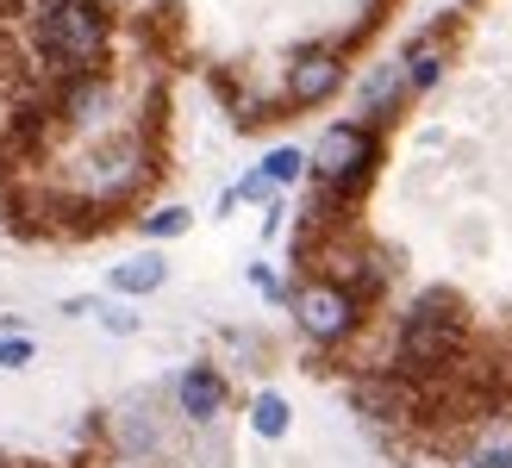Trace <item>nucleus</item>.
I'll use <instances>...</instances> for the list:
<instances>
[{"instance_id": "f257e3e1", "label": "nucleus", "mask_w": 512, "mask_h": 468, "mask_svg": "<svg viewBox=\"0 0 512 468\" xmlns=\"http://www.w3.org/2000/svg\"><path fill=\"white\" fill-rule=\"evenodd\" d=\"M25 50L44 63L50 82L107 75V57H113L107 0H38V7L25 13Z\"/></svg>"}, {"instance_id": "f03ea898", "label": "nucleus", "mask_w": 512, "mask_h": 468, "mask_svg": "<svg viewBox=\"0 0 512 468\" xmlns=\"http://www.w3.org/2000/svg\"><path fill=\"white\" fill-rule=\"evenodd\" d=\"M463 350H469L463 300H456L450 288H425L394 325V362L388 369L406 375V381H419V387H438L456 362H463Z\"/></svg>"}, {"instance_id": "7ed1b4c3", "label": "nucleus", "mask_w": 512, "mask_h": 468, "mask_svg": "<svg viewBox=\"0 0 512 468\" xmlns=\"http://www.w3.org/2000/svg\"><path fill=\"white\" fill-rule=\"evenodd\" d=\"M150 181V144L138 132H107V138H94L82 156L69 163L63 175V206L75 213H107V206H125L138 188Z\"/></svg>"}, {"instance_id": "20e7f679", "label": "nucleus", "mask_w": 512, "mask_h": 468, "mask_svg": "<svg viewBox=\"0 0 512 468\" xmlns=\"http://www.w3.org/2000/svg\"><path fill=\"white\" fill-rule=\"evenodd\" d=\"M381 163V138H375V125L363 119H338V125H325L319 144L306 150V175L319 181V206L325 200H356L369 188V175Z\"/></svg>"}, {"instance_id": "39448f33", "label": "nucleus", "mask_w": 512, "mask_h": 468, "mask_svg": "<svg viewBox=\"0 0 512 468\" xmlns=\"http://www.w3.org/2000/svg\"><path fill=\"white\" fill-rule=\"evenodd\" d=\"M288 312H294L300 337L319 350H338L363 331V300L350 288H338V281H325V275H306L300 288H288Z\"/></svg>"}, {"instance_id": "423d86ee", "label": "nucleus", "mask_w": 512, "mask_h": 468, "mask_svg": "<svg viewBox=\"0 0 512 468\" xmlns=\"http://www.w3.org/2000/svg\"><path fill=\"white\" fill-rule=\"evenodd\" d=\"M350 400H356V412H363L369 425H394V431H400V425H419V419H425L431 387L406 381V375H394V369H369V375H356Z\"/></svg>"}, {"instance_id": "0eeeda50", "label": "nucleus", "mask_w": 512, "mask_h": 468, "mask_svg": "<svg viewBox=\"0 0 512 468\" xmlns=\"http://www.w3.org/2000/svg\"><path fill=\"white\" fill-rule=\"evenodd\" d=\"M338 88H344V50H331V44H306L281 69V100L288 107H325Z\"/></svg>"}, {"instance_id": "6e6552de", "label": "nucleus", "mask_w": 512, "mask_h": 468, "mask_svg": "<svg viewBox=\"0 0 512 468\" xmlns=\"http://www.w3.org/2000/svg\"><path fill=\"white\" fill-rule=\"evenodd\" d=\"M225 406H232V381H225V369H213V362H188L182 375H175V412H182L188 425H219Z\"/></svg>"}, {"instance_id": "1a4fd4ad", "label": "nucleus", "mask_w": 512, "mask_h": 468, "mask_svg": "<svg viewBox=\"0 0 512 468\" xmlns=\"http://www.w3.org/2000/svg\"><path fill=\"white\" fill-rule=\"evenodd\" d=\"M406 69H400V57H388V63H375V75L363 82V125H381V119H394L400 107H406Z\"/></svg>"}, {"instance_id": "9d476101", "label": "nucleus", "mask_w": 512, "mask_h": 468, "mask_svg": "<svg viewBox=\"0 0 512 468\" xmlns=\"http://www.w3.org/2000/svg\"><path fill=\"white\" fill-rule=\"evenodd\" d=\"M169 281V256L163 250H138V256H125V263L107 269V288L125 294V300H138V294H157Z\"/></svg>"}, {"instance_id": "9b49d317", "label": "nucleus", "mask_w": 512, "mask_h": 468, "mask_svg": "<svg viewBox=\"0 0 512 468\" xmlns=\"http://www.w3.org/2000/svg\"><path fill=\"white\" fill-rule=\"evenodd\" d=\"M400 69H406V94H425V88H438V75H444V38L438 32H425L400 50Z\"/></svg>"}, {"instance_id": "f8f14e48", "label": "nucleus", "mask_w": 512, "mask_h": 468, "mask_svg": "<svg viewBox=\"0 0 512 468\" xmlns=\"http://www.w3.org/2000/svg\"><path fill=\"white\" fill-rule=\"evenodd\" d=\"M250 431H256V437H269V444H281V437L294 431V406L281 400V394H269V387H263V394L250 400Z\"/></svg>"}, {"instance_id": "ddd939ff", "label": "nucleus", "mask_w": 512, "mask_h": 468, "mask_svg": "<svg viewBox=\"0 0 512 468\" xmlns=\"http://www.w3.org/2000/svg\"><path fill=\"white\" fill-rule=\"evenodd\" d=\"M463 468H512V425H488L469 444V456H463Z\"/></svg>"}, {"instance_id": "4468645a", "label": "nucleus", "mask_w": 512, "mask_h": 468, "mask_svg": "<svg viewBox=\"0 0 512 468\" xmlns=\"http://www.w3.org/2000/svg\"><path fill=\"white\" fill-rule=\"evenodd\" d=\"M256 175H263L269 188H294V181L306 175V150H300V144H275L263 163H256Z\"/></svg>"}, {"instance_id": "2eb2a0df", "label": "nucleus", "mask_w": 512, "mask_h": 468, "mask_svg": "<svg viewBox=\"0 0 512 468\" xmlns=\"http://www.w3.org/2000/svg\"><path fill=\"white\" fill-rule=\"evenodd\" d=\"M188 225H194V213H188L182 200H175V206H157V213H144V219H138V231H144L150 244H169V238H182Z\"/></svg>"}, {"instance_id": "dca6fc26", "label": "nucleus", "mask_w": 512, "mask_h": 468, "mask_svg": "<svg viewBox=\"0 0 512 468\" xmlns=\"http://www.w3.org/2000/svg\"><path fill=\"white\" fill-rule=\"evenodd\" d=\"M32 356H38L32 331H0V369H32Z\"/></svg>"}, {"instance_id": "f3484780", "label": "nucleus", "mask_w": 512, "mask_h": 468, "mask_svg": "<svg viewBox=\"0 0 512 468\" xmlns=\"http://www.w3.org/2000/svg\"><path fill=\"white\" fill-rule=\"evenodd\" d=\"M250 288L263 294V300H275V306H288V288H281V275L269 263H250Z\"/></svg>"}, {"instance_id": "a211bd4d", "label": "nucleus", "mask_w": 512, "mask_h": 468, "mask_svg": "<svg viewBox=\"0 0 512 468\" xmlns=\"http://www.w3.org/2000/svg\"><path fill=\"white\" fill-rule=\"evenodd\" d=\"M107 319V331H138V312H100Z\"/></svg>"}, {"instance_id": "6ab92c4d", "label": "nucleus", "mask_w": 512, "mask_h": 468, "mask_svg": "<svg viewBox=\"0 0 512 468\" xmlns=\"http://www.w3.org/2000/svg\"><path fill=\"white\" fill-rule=\"evenodd\" d=\"M0 125H7V100H0Z\"/></svg>"}, {"instance_id": "aec40b11", "label": "nucleus", "mask_w": 512, "mask_h": 468, "mask_svg": "<svg viewBox=\"0 0 512 468\" xmlns=\"http://www.w3.org/2000/svg\"><path fill=\"white\" fill-rule=\"evenodd\" d=\"M0 468H13V462H7V456H0Z\"/></svg>"}]
</instances>
